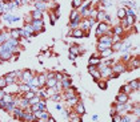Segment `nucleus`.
Returning a JSON list of instances; mask_svg holds the SVG:
<instances>
[{"instance_id":"13d9d810","label":"nucleus","mask_w":140,"mask_h":122,"mask_svg":"<svg viewBox=\"0 0 140 122\" xmlns=\"http://www.w3.org/2000/svg\"><path fill=\"white\" fill-rule=\"evenodd\" d=\"M99 118H97V115H93V117H92V121H97Z\"/></svg>"},{"instance_id":"49530a36","label":"nucleus","mask_w":140,"mask_h":122,"mask_svg":"<svg viewBox=\"0 0 140 122\" xmlns=\"http://www.w3.org/2000/svg\"><path fill=\"white\" fill-rule=\"evenodd\" d=\"M125 15L127 16H135V12H133L132 8H128V9H125Z\"/></svg>"},{"instance_id":"412c9836","label":"nucleus","mask_w":140,"mask_h":122,"mask_svg":"<svg viewBox=\"0 0 140 122\" xmlns=\"http://www.w3.org/2000/svg\"><path fill=\"white\" fill-rule=\"evenodd\" d=\"M125 23L128 24V27H131L132 24H135V16H125Z\"/></svg>"},{"instance_id":"f3484780","label":"nucleus","mask_w":140,"mask_h":122,"mask_svg":"<svg viewBox=\"0 0 140 122\" xmlns=\"http://www.w3.org/2000/svg\"><path fill=\"white\" fill-rule=\"evenodd\" d=\"M131 86V89H133V90H137L139 88H140V82H139V80H133V81H131L130 84H128Z\"/></svg>"},{"instance_id":"20e7f679","label":"nucleus","mask_w":140,"mask_h":122,"mask_svg":"<svg viewBox=\"0 0 140 122\" xmlns=\"http://www.w3.org/2000/svg\"><path fill=\"white\" fill-rule=\"evenodd\" d=\"M88 71H90V73L92 74V77L95 78V81H97L99 77H100V71H99V69H96V65H90Z\"/></svg>"},{"instance_id":"6e6d98bb","label":"nucleus","mask_w":140,"mask_h":122,"mask_svg":"<svg viewBox=\"0 0 140 122\" xmlns=\"http://www.w3.org/2000/svg\"><path fill=\"white\" fill-rule=\"evenodd\" d=\"M75 59H76V55H69V60H75Z\"/></svg>"},{"instance_id":"603ef678","label":"nucleus","mask_w":140,"mask_h":122,"mask_svg":"<svg viewBox=\"0 0 140 122\" xmlns=\"http://www.w3.org/2000/svg\"><path fill=\"white\" fill-rule=\"evenodd\" d=\"M5 103H7V102H5V101L3 100V98H2V100H0V108L4 109V108H5Z\"/></svg>"},{"instance_id":"423d86ee","label":"nucleus","mask_w":140,"mask_h":122,"mask_svg":"<svg viewBox=\"0 0 140 122\" xmlns=\"http://www.w3.org/2000/svg\"><path fill=\"white\" fill-rule=\"evenodd\" d=\"M106 32H108V25L106 24V23H100V24L97 25V31H96V33L100 36V34H103V33H106Z\"/></svg>"},{"instance_id":"864d4df0","label":"nucleus","mask_w":140,"mask_h":122,"mask_svg":"<svg viewBox=\"0 0 140 122\" xmlns=\"http://www.w3.org/2000/svg\"><path fill=\"white\" fill-rule=\"evenodd\" d=\"M4 94H5V93H4V90H3V89H0V100H2V98L4 97Z\"/></svg>"},{"instance_id":"cd10ccee","label":"nucleus","mask_w":140,"mask_h":122,"mask_svg":"<svg viewBox=\"0 0 140 122\" xmlns=\"http://www.w3.org/2000/svg\"><path fill=\"white\" fill-rule=\"evenodd\" d=\"M37 105H39V110H45V109H47V102H45V100H40Z\"/></svg>"},{"instance_id":"5701e85b","label":"nucleus","mask_w":140,"mask_h":122,"mask_svg":"<svg viewBox=\"0 0 140 122\" xmlns=\"http://www.w3.org/2000/svg\"><path fill=\"white\" fill-rule=\"evenodd\" d=\"M90 28H91V25H90V21H88V20H84L83 23H81V31L87 32Z\"/></svg>"},{"instance_id":"6ab92c4d","label":"nucleus","mask_w":140,"mask_h":122,"mask_svg":"<svg viewBox=\"0 0 140 122\" xmlns=\"http://www.w3.org/2000/svg\"><path fill=\"white\" fill-rule=\"evenodd\" d=\"M4 109L7 110L8 113L14 112V109H15V103H14V101H12V102H7V103H5V108H4Z\"/></svg>"},{"instance_id":"680f3d73","label":"nucleus","mask_w":140,"mask_h":122,"mask_svg":"<svg viewBox=\"0 0 140 122\" xmlns=\"http://www.w3.org/2000/svg\"><path fill=\"white\" fill-rule=\"evenodd\" d=\"M36 2H48V0H36Z\"/></svg>"},{"instance_id":"9b49d317","label":"nucleus","mask_w":140,"mask_h":122,"mask_svg":"<svg viewBox=\"0 0 140 122\" xmlns=\"http://www.w3.org/2000/svg\"><path fill=\"white\" fill-rule=\"evenodd\" d=\"M23 80H24L26 81V82L28 84V82H30V81L33 78V76H32V72L31 71H24V72H23Z\"/></svg>"},{"instance_id":"4468645a","label":"nucleus","mask_w":140,"mask_h":122,"mask_svg":"<svg viewBox=\"0 0 140 122\" xmlns=\"http://www.w3.org/2000/svg\"><path fill=\"white\" fill-rule=\"evenodd\" d=\"M37 81H39V88H40V86H43V85H45V82H47L45 74H39V76H37Z\"/></svg>"},{"instance_id":"4c0bfd02","label":"nucleus","mask_w":140,"mask_h":122,"mask_svg":"<svg viewBox=\"0 0 140 122\" xmlns=\"http://www.w3.org/2000/svg\"><path fill=\"white\" fill-rule=\"evenodd\" d=\"M131 90H132V89H131V86H130V85H124L123 88L120 89V92H123V93H127V94H128V93H130Z\"/></svg>"},{"instance_id":"79ce46f5","label":"nucleus","mask_w":140,"mask_h":122,"mask_svg":"<svg viewBox=\"0 0 140 122\" xmlns=\"http://www.w3.org/2000/svg\"><path fill=\"white\" fill-rule=\"evenodd\" d=\"M24 29H26V31H27L28 33H30V34H31V33L33 32V28H32V25H31V24H28V23H27V24H26V27H24Z\"/></svg>"},{"instance_id":"e433bc0d","label":"nucleus","mask_w":140,"mask_h":122,"mask_svg":"<svg viewBox=\"0 0 140 122\" xmlns=\"http://www.w3.org/2000/svg\"><path fill=\"white\" fill-rule=\"evenodd\" d=\"M19 90L20 92H28V90H31V88H30V85H20L19 86Z\"/></svg>"},{"instance_id":"7ed1b4c3","label":"nucleus","mask_w":140,"mask_h":122,"mask_svg":"<svg viewBox=\"0 0 140 122\" xmlns=\"http://www.w3.org/2000/svg\"><path fill=\"white\" fill-rule=\"evenodd\" d=\"M12 56V49H4L0 52V61H8Z\"/></svg>"},{"instance_id":"c756f323","label":"nucleus","mask_w":140,"mask_h":122,"mask_svg":"<svg viewBox=\"0 0 140 122\" xmlns=\"http://www.w3.org/2000/svg\"><path fill=\"white\" fill-rule=\"evenodd\" d=\"M125 16H127V15H125V8H121V9H119V11H118V17H119V19L123 20Z\"/></svg>"},{"instance_id":"58836bf2","label":"nucleus","mask_w":140,"mask_h":122,"mask_svg":"<svg viewBox=\"0 0 140 122\" xmlns=\"http://www.w3.org/2000/svg\"><path fill=\"white\" fill-rule=\"evenodd\" d=\"M39 97H40V98H48V94H47V90L40 89V90H39Z\"/></svg>"},{"instance_id":"a19ab883","label":"nucleus","mask_w":140,"mask_h":122,"mask_svg":"<svg viewBox=\"0 0 140 122\" xmlns=\"http://www.w3.org/2000/svg\"><path fill=\"white\" fill-rule=\"evenodd\" d=\"M3 100H4L5 102H12V101H14V97H12V96H9V94H4Z\"/></svg>"},{"instance_id":"6e6552de","label":"nucleus","mask_w":140,"mask_h":122,"mask_svg":"<svg viewBox=\"0 0 140 122\" xmlns=\"http://www.w3.org/2000/svg\"><path fill=\"white\" fill-rule=\"evenodd\" d=\"M116 101H118L119 103H125V102L128 101V94H127V93L120 92V93H119V96L116 97Z\"/></svg>"},{"instance_id":"de8ad7c7","label":"nucleus","mask_w":140,"mask_h":122,"mask_svg":"<svg viewBox=\"0 0 140 122\" xmlns=\"http://www.w3.org/2000/svg\"><path fill=\"white\" fill-rule=\"evenodd\" d=\"M56 19H57V17H56V15L51 13V24H52V25H54L55 23H56Z\"/></svg>"},{"instance_id":"f03ea898","label":"nucleus","mask_w":140,"mask_h":122,"mask_svg":"<svg viewBox=\"0 0 140 122\" xmlns=\"http://www.w3.org/2000/svg\"><path fill=\"white\" fill-rule=\"evenodd\" d=\"M31 25L33 28V32H40V31H44V25H43V20H33L31 23Z\"/></svg>"},{"instance_id":"a878e982","label":"nucleus","mask_w":140,"mask_h":122,"mask_svg":"<svg viewBox=\"0 0 140 122\" xmlns=\"http://www.w3.org/2000/svg\"><path fill=\"white\" fill-rule=\"evenodd\" d=\"M36 8H37L39 11H44V9L47 8V5H45L44 2H36Z\"/></svg>"},{"instance_id":"1a4fd4ad","label":"nucleus","mask_w":140,"mask_h":122,"mask_svg":"<svg viewBox=\"0 0 140 122\" xmlns=\"http://www.w3.org/2000/svg\"><path fill=\"white\" fill-rule=\"evenodd\" d=\"M71 86V78H69V76H63L61 78V88L63 89H67Z\"/></svg>"},{"instance_id":"4be33fe9","label":"nucleus","mask_w":140,"mask_h":122,"mask_svg":"<svg viewBox=\"0 0 140 122\" xmlns=\"http://www.w3.org/2000/svg\"><path fill=\"white\" fill-rule=\"evenodd\" d=\"M8 37H11V34L9 33H2V34H0V45H2V44H4L5 41H7V39Z\"/></svg>"},{"instance_id":"4d7b16f0","label":"nucleus","mask_w":140,"mask_h":122,"mask_svg":"<svg viewBox=\"0 0 140 122\" xmlns=\"http://www.w3.org/2000/svg\"><path fill=\"white\" fill-rule=\"evenodd\" d=\"M68 110H63V115H64V117H68Z\"/></svg>"},{"instance_id":"09e8293b","label":"nucleus","mask_w":140,"mask_h":122,"mask_svg":"<svg viewBox=\"0 0 140 122\" xmlns=\"http://www.w3.org/2000/svg\"><path fill=\"white\" fill-rule=\"evenodd\" d=\"M112 117H113V118H112V121H113V122H120V118H121L120 115L115 114V115H112Z\"/></svg>"},{"instance_id":"ea45409f","label":"nucleus","mask_w":140,"mask_h":122,"mask_svg":"<svg viewBox=\"0 0 140 122\" xmlns=\"http://www.w3.org/2000/svg\"><path fill=\"white\" fill-rule=\"evenodd\" d=\"M113 33H115V34H119V36H120V34L123 33V27H115Z\"/></svg>"},{"instance_id":"7c9ffc66","label":"nucleus","mask_w":140,"mask_h":122,"mask_svg":"<svg viewBox=\"0 0 140 122\" xmlns=\"http://www.w3.org/2000/svg\"><path fill=\"white\" fill-rule=\"evenodd\" d=\"M7 80H5V77H0V89H4L5 86H7Z\"/></svg>"},{"instance_id":"473e14b6","label":"nucleus","mask_w":140,"mask_h":122,"mask_svg":"<svg viewBox=\"0 0 140 122\" xmlns=\"http://www.w3.org/2000/svg\"><path fill=\"white\" fill-rule=\"evenodd\" d=\"M40 101V97L39 96H33L31 100H30V105H33V103H39Z\"/></svg>"},{"instance_id":"9d476101","label":"nucleus","mask_w":140,"mask_h":122,"mask_svg":"<svg viewBox=\"0 0 140 122\" xmlns=\"http://www.w3.org/2000/svg\"><path fill=\"white\" fill-rule=\"evenodd\" d=\"M112 71H113V73H123V72H125V65L124 64H116V65L112 68Z\"/></svg>"},{"instance_id":"5fc2aeb1","label":"nucleus","mask_w":140,"mask_h":122,"mask_svg":"<svg viewBox=\"0 0 140 122\" xmlns=\"http://www.w3.org/2000/svg\"><path fill=\"white\" fill-rule=\"evenodd\" d=\"M116 112H118V110H116V108H113L112 110H111V115H115V114H116Z\"/></svg>"},{"instance_id":"2eb2a0df","label":"nucleus","mask_w":140,"mask_h":122,"mask_svg":"<svg viewBox=\"0 0 140 122\" xmlns=\"http://www.w3.org/2000/svg\"><path fill=\"white\" fill-rule=\"evenodd\" d=\"M56 84H57V80L54 77V78H48L47 80V82H45V85L48 86V88H54V86H56Z\"/></svg>"},{"instance_id":"c85d7f7f","label":"nucleus","mask_w":140,"mask_h":122,"mask_svg":"<svg viewBox=\"0 0 140 122\" xmlns=\"http://www.w3.org/2000/svg\"><path fill=\"white\" fill-rule=\"evenodd\" d=\"M79 102V97H71V98H68V103L69 105H76V103Z\"/></svg>"},{"instance_id":"39448f33","label":"nucleus","mask_w":140,"mask_h":122,"mask_svg":"<svg viewBox=\"0 0 140 122\" xmlns=\"http://www.w3.org/2000/svg\"><path fill=\"white\" fill-rule=\"evenodd\" d=\"M99 43L107 44L108 46H111V45H112V37H111V36H107V34H104V36H100V37H99Z\"/></svg>"},{"instance_id":"052dcab7","label":"nucleus","mask_w":140,"mask_h":122,"mask_svg":"<svg viewBox=\"0 0 140 122\" xmlns=\"http://www.w3.org/2000/svg\"><path fill=\"white\" fill-rule=\"evenodd\" d=\"M56 109H57V110H61V105H59V103H57V105H56Z\"/></svg>"},{"instance_id":"c9c22d12","label":"nucleus","mask_w":140,"mask_h":122,"mask_svg":"<svg viewBox=\"0 0 140 122\" xmlns=\"http://www.w3.org/2000/svg\"><path fill=\"white\" fill-rule=\"evenodd\" d=\"M81 3H83V0H72V7L73 8H78L81 5Z\"/></svg>"},{"instance_id":"dca6fc26","label":"nucleus","mask_w":140,"mask_h":122,"mask_svg":"<svg viewBox=\"0 0 140 122\" xmlns=\"http://www.w3.org/2000/svg\"><path fill=\"white\" fill-rule=\"evenodd\" d=\"M64 90H66V98H67V100L75 96V90H73V88H71V86L67 88V89H64Z\"/></svg>"},{"instance_id":"ddd939ff","label":"nucleus","mask_w":140,"mask_h":122,"mask_svg":"<svg viewBox=\"0 0 140 122\" xmlns=\"http://www.w3.org/2000/svg\"><path fill=\"white\" fill-rule=\"evenodd\" d=\"M42 17H43V11H39V9L32 11V19L33 20H40Z\"/></svg>"},{"instance_id":"c03bdc74","label":"nucleus","mask_w":140,"mask_h":122,"mask_svg":"<svg viewBox=\"0 0 140 122\" xmlns=\"http://www.w3.org/2000/svg\"><path fill=\"white\" fill-rule=\"evenodd\" d=\"M99 88H100V89H107V82H106V81H100V82H99Z\"/></svg>"},{"instance_id":"a211bd4d","label":"nucleus","mask_w":140,"mask_h":122,"mask_svg":"<svg viewBox=\"0 0 140 122\" xmlns=\"http://www.w3.org/2000/svg\"><path fill=\"white\" fill-rule=\"evenodd\" d=\"M88 62H90V65H99V64H100V57H95V56H92Z\"/></svg>"},{"instance_id":"2f4dec72","label":"nucleus","mask_w":140,"mask_h":122,"mask_svg":"<svg viewBox=\"0 0 140 122\" xmlns=\"http://www.w3.org/2000/svg\"><path fill=\"white\" fill-rule=\"evenodd\" d=\"M139 64H140V61H139L137 59L132 60V61H131V69H136V68H139Z\"/></svg>"},{"instance_id":"a18cd8bd","label":"nucleus","mask_w":140,"mask_h":122,"mask_svg":"<svg viewBox=\"0 0 140 122\" xmlns=\"http://www.w3.org/2000/svg\"><path fill=\"white\" fill-rule=\"evenodd\" d=\"M80 13L78 12V11H72V12H71V16H69V19H71V20H73L75 19V17H78Z\"/></svg>"},{"instance_id":"37998d69","label":"nucleus","mask_w":140,"mask_h":122,"mask_svg":"<svg viewBox=\"0 0 140 122\" xmlns=\"http://www.w3.org/2000/svg\"><path fill=\"white\" fill-rule=\"evenodd\" d=\"M61 100V97H60V94L59 93H55L54 96H52V101H56V102H59Z\"/></svg>"},{"instance_id":"393cba45","label":"nucleus","mask_w":140,"mask_h":122,"mask_svg":"<svg viewBox=\"0 0 140 122\" xmlns=\"http://www.w3.org/2000/svg\"><path fill=\"white\" fill-rule=\"evenodd\" d=\"M80 50H81V48H80V46H78V45L76 46H71V48H69V52H71L72 55H76V56L80 53Z\"/></svg>"},{"instance_id":"f704fd0d","label":"nucleus","mask_w":140,"mask_h":122,"mask_svg":"<svg viewBox=\"0 0 140 122\" xmlns=\"http://www.w3.org/2000/svg\"><path fill=\"white\" fill-rule=\"evenodd\" d=\"M96 17H97V19L99 20H104V17H106V12H104V11H99V12H97V15H96Z\"/></svg>"},{"instance_id":"72a5a7b5","label":"nucleus","mask_w":140,"mask_h":122,"mask_svg":"<svg viewBox=\"0 0 140 122\" xmlns=\"http://www.w3.org/2000/svg\"><path fill=\"white\" fill-rule=\"evenodd\" d=\"M33 96H36V93L32 92V90H28V92H26V96H24V97L27 98V100H31Z\"/></svg>"},{"instance_id":"8fccbe9b","label":"nucleus","mask_w":140,"mask_h":122,"mask_svg":"<svg viewBox=\"0 0 140 122\" xmlns=\"http://www.w3.org/2000/svg\"><path fill=\"white\" fill-rule=\"evenodd\" d=\"M15 73V77H21L23 76V72L21 71H16V72H14Z\"/></svg>"},{"instance_id":"0eeeda50","label":"nucleus","mask_w":140,"mask_h":122,"mask_svg":"<svg viewBox=\"0 0 140 122\" xmlns=\"http://www.w3.org/2000/svg\"><path fill=\"white\" fill-rule=\"evenodd\" d=\"M75 113H78L79 115H83L85 114V108L81 102H78L76 105H75Z\"/></svg>"},{"instance_id":"bb28decb","label":"nucleus","mask_w":140,"mask_h":122,"mask_svg":"<svg viewBox=\"0 0 140 122\" xmlns=\"http://www.w3.org/2000/svg\"><path fill=\"white\" fill-rule=\"evenodd\" d=\"M121 48V43L118 41V43H112V45H111V49L112 50H120Z\"/></svg>"},{"instance_id":"aec40b11","label":"nucleus","mask_w":140,"mask_h":122,"mask_svg":"<svg viewBox=\"0 0 140 122\" xmlns=\"http://www.w3.org/2000/svg\"><path fill=\"white\" fill-rule=\"evenodd\" d=\"M112 53H113V50L111 49V48H107V49L101 50V53H100V57H107V56H111Z\"/></svg>"},{"instance_id":"b1692460","label":"nucleus","mask_w":140,"mask_h":122,"mask_svg":"<svg viewBox=\"0 0 140 122\" xmlns=\"http://www.w3.org/2000/svg\"><path fill=\"white\" fill-rule=\"evenodd\" d=\"M9 34L12 39H19L20 37V29H12L9 32Z\"/></svg>"},{"instance_id":"bf43d9fd","label":"nucleus","mask_w":140,"mask_h":122,"mask_svg":"<svg viewBox=\"0 0 140 122\" xmlns=\"http://www.w3.org/2000/svg\"><path fill=\"white\" fill-rule=\"evenodd\" d=\"M128 59H130V57H128L127 55H124V56H123V60H124V61H125V60H128Z\"/></svg>"},{"instance_id":"3c124183","label":"nucleus","mask_w":140,"mask_h":122,"mask_svg":"<svg viewBox=\"0 0 140 122\" xmlns=\"http://www.w3.org/2000/svg\"><path fill=\"white\" fill-rule=\"evenodd\" d=\"M0 13H4V2H0Z\"/></svg>"},{"instance_id":"f257e3e1","label":"nucleus","mask_w":140,"mask_h":122,"mask_svg":"<svg viewBox=\"0 0 140 122\" xmlns=\"http://www.w3.org/2000/svg\"><path fill=\"white\" fill-rule=\"evenodd\" d=\"M99 65H100V64H99ZM99 71H100V76L101 77H111V74L113 73V71H112V68L111 66H107V65H100L99 66Z\"/></svg>"},{"instance_id":"f8f14e48","label":"nucleus","mask_w":140,"mask_h":122,"mask_svg":"<svg viewBox=\"0 0 140 122\" xmlns=\"http://www.w3.org/2000/svg\"><path fill=\"white\" fill-rule=\"evenodd\" d=\"M71 34L73 37H76V39H81L84 36V31H81V29H73L71 31Z\"/></svg>"}]
</instances>
